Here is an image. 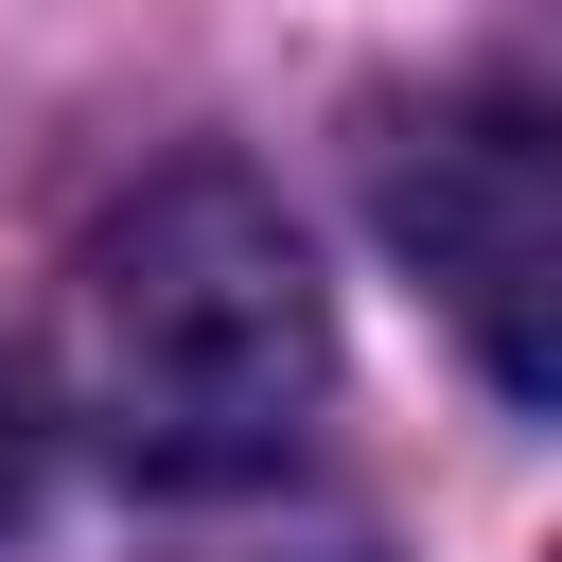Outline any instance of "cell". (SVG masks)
Segmentation results:
<instances>
[{
	"instance_id": "cell-1",
	"label": "cell",
	"mask_w": 562,
	"mask_h": 562,
	"mask_svg": "<svg viewBox=\"0 0 562 562\" xmlns=\"http://www.w3.org/2000/svg\"><path fill=\"white\" fill-rule=\"evenodd\" d=\"M316 386H334V316H316V263L263 176L176 158L70 246V422L123 474L228 492V474L299 457Z\"/></svg>"
},
{
	"instance_id": "cell-2",
	"label": "cell",
	"mask_w": 562,
	"mask_h": 562,
	"mask_svg": "<svg viewBox=\"0 0 562 562\" xmlns=\"http://www.w3.org/2000/svg\"><path fill=\"white\" fill-rule=\"evenodd\" d=\"M369 211L422 263V299L457 316V351L509 404H562V88L544 70H474V88L386 105Z\"/></svg>"
},
{
	"instance_id": "cell-3",
	"label": "cell",
	"mask_w": 562,
	"mask_h": 562,
	"mask_svg": "<svg viewBox=\"0 0 562 562\" xmlns=\"http://www.w3.org/2000/svg\"><path fill=\"white\" fill-rule=\"evenodd\" d=\"M35 439H53V422H35V369H18V334H0V527L35 509Z\"/></svg>"
}]
</instances>
